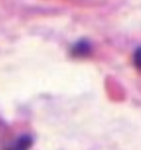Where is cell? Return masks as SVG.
<instances>
[{"instance_id": "3", "label": "cell", "mask_w": 141, "mask_h": 150, "mask_svg": "<svg viewBox=\"0 0 141 150\" xmlns=\"http://www.w3.org/2000/svg\"><path fill=\"white\" fill-rule=\"evenodd\" d=\"M133 64L139 70H141V47L136 48L135 55H133Z\"/></svg>"}, {"instance_id": "2", "label": "cell", "mask_w": 141, "mask_h": 150, "mask_svg": "<svg viewBox=\"0 0 141 150\" xmlns=\"http://www.w3.org/2000/svg\"><path fill=\"white\" fill-rule=\"evenodd\" d=\"M32 145V139L28 135L18 137L16 141L12 142L10 145H8L4 150H28Z\"/></svg>"}, {"instance_id": "1", "label": "cell", "mask_w": 141, "mask_h": 150, "mask_svg": "<svg viewBox=\"0 0 141 150\" xmlns=\"http://www.w3.org/2000/svg\"><path fill=\"white\" fill-rule=\"evenodd\" d=\"M90 50H92L90 43H89L87 40H80L73 46L71 55L75 56V57H84V56H87L88 54H90Z\"/></svg>"}]
</instances>
